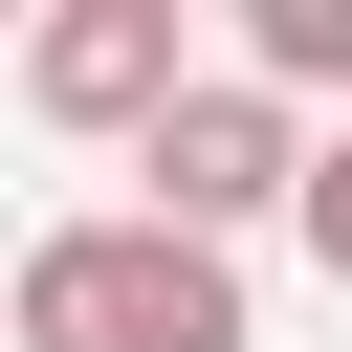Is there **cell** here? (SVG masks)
I'll use <instances>...</instances> for the list:
<instances>
[{
  "instance_id": "cell-1",
  "label": "cell",
  "mask_w": 352,
  "mask_h": 352,
  "mask_svg": "<svg viewBox=\"0 0 352 352\" xmlns=\"http://www.w3.org/2000/svg\"><path fill=\"white\" fill-rule=\"evenodd\" d=\"M0 330H22V352H264V330H242V242H176L154 198L44 220V242L0 264Z\"/></svg>"
},
{
  "instance_id": "cell-2",
  "label": "cell",
  "mask_w": 352,
  "mask_h": 352,
  "mask_svg": "<svg viewBox=\"0 0 352 352\" xmlns=\"http://www.w3.org/2000/svg\"><path fill=\"white\" fill-rule=\"evenodd\" d=\"M308 154H330V132H308L264 66H198V110L132 154V198H154L176 242H242V220H308Z\"/></svg>"
},
{
  "instance_id": "cell-3",
  "label": "cell",
  "mask_w": 352,
  "mask_h": 352,
  "mask_svg": "<svg viewBox=\"0 0 352 352\" xmlns=\"http://www.w3.org/2000/svg\"><path fill=\"white\" fill-rule=\"evenodd\" d=\"M22 110H44V132H110V154H154V132L198 110V44H176V0H44V22H22Z\"/></svg>"
},
{
  "instance_id": "cell-4",
  "label": "cell",
  "mask_w": 352,
  "mask_h": 352,
  "mask_svg": "<svg viewBox=\"0 0 352 352\" xmlns=\"http://www.w3.org/2000/svg\"><path fill=\"white\" fill-rule=\"evenodd\" d=\"M242 66L308 110V88H352V0H242Z\"/></svg>"
},
{
  "instance_id": "cell-5",
  "label": "cell",
  "mask_w": 352,
  "mask_h": 352,
  "mask_svg": "<svg viewBox=\"0 0 352 352\" xmlns=\"http://www.w3.org/2000/svg\"><path fill=\"white\" fill-rule=\"evenodd\" d=\"M308 264H330V286H352V132H330V154H308Z\"/></svg>"
}]
</instances>
